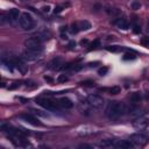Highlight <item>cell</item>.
Wrapping results in <instances>:
<instances>
[{"instance_id":"26","label":"cell","mask_w":149,"mask_h":149,"mask_svg":"<svg viewBox=\"0 0 149 149\" xmlns=\"http://www.w3.org/2000/svg\"><path fill=\"white\" fill-rule=\"evenodd\" d=\"M141 44H142V46H144V47H149V37H148V36L142 37Z\"/></svg>"},{"instance_id":"3","label":"cell","mask_w":149,"mask_h":149,"mask_svg":"<svg viewBox=\"0 0 149 149\" xmlns=\"http://www.w3.org/2000/svg\"><path fill=\"white\" fill-rule=\"evenodd\" d=\"M19 23L24 30H32L33 28H34V26H35V22H34L33 16L27 12L22 13V14L20 15Z\"/></svg>"},{"instance_id":"31","label":"cell","mask_w":149,"mask_h":149,"mask_svg":"<svg viewBox=\"0 0 149 149\" xmlns=\"http://www.w3.org/2000/svg\"><path fill=\"white\" fill-rule=\"evenodd\" d=\"M79 148H92V146H89V144H81Z\"/></svg>"},{"instance_id":"32","label":"cell","mask_w":149,"mask_h":149,"mask_svg":"<svg viewBox=\"0 0 149 149\" xmlns=\"http://www.w3.org/2000/svg\"><path fill=\"white\" fill-rule=\"evenodd\" d=\"M140 28H139V26H136V24H135L134 26V33H140Z\"/></svg>"},{"instance_id":"4","label":"cell","mask_w":149,"mask_h":149,"mask_svg":"<svg viewBox=\"0 0 149 149\" xmlns=\"http://www.w3.org/2000/svg\"><path fill=\"white\" fill-rule=\"evenodd\" d=\"M91 108H95V110H100L104 106V99L98 94H90L86 99Z\"/></svg>"},{"instance_id":"7","label":"cell","mask_w":149,"mask_h":149,"mask_svg":"<svg viewBox=\"0 0 149 149\" xmlns=\"http://www.w3.org/2000/svg\"><path fill=\"white\" fill-rule=\"evenodd\" d=\"M130 141L133 142L134 144H137V146H143V144H146L147 142H148V136H146V135L143 134H133L130 135Z\"/></svg>"},{"instance_id":"11","label":"cell","mask_w":149,"mask_h":149,"mask_svg":"<svg viewBox=\"0 0 149 149\" xmlns=\"http://www.w3.org/2000/svg\"><path fill=\"white\" fill-rule=\"evenodd\" d=\"M58 104H59V107L65 108V110H69V108L73 107V103L70 100V99H69V98H66V97L61 98V99L58 100Z\"/></svg>"},{"instance_id":"17","label":"cell","mask_w":149,"mask_h":149,"mask_svg":"<svg viewBox=\"0 0 149 149\" xmlns=\"http://www.w3.org/2000/svg\"><path fill=\"white\" fill-rule=\"evenodd\" d=\"M77 24H78L79 30H87V29H90V28H91V23L89 21H86V20L78 22Z\"/></svg>"},{"instance_id":"6","label":"cell","mask_w":149,"mask_h":149,"mask_svg":"<svg viewBox=\"0 0 149 149\" xmlns=\"http://www.w3.org/2000/svg\"><path fill=\"white\" fill-rule=\"evenodd\" d=\"M98 133V129L92 126H81L76 129V134L78 135H82V136H85V135H92V134H95Z\"/></svg>"},{"instance_id":"1","label":"cell","mask_w":149,"mask_h":149,"mask_svg":"<svg viewBox=\"0 0 149 149\" xmlns=\"http://www.w3.org/2000/svg\"><path fill=\"white\" fill-rule=\"evenodd\" d=\"M125 112H126V106L121 101H111L107 105V107H106L105 114L108 119L115 120L121 117Z\"/></svg>"},{"instance_id":"35","label":"cell","mask_w":149,"mask_h":149,"mask_svg":"<svg viewBox=\"0 0 149 149\" xmlns=\"http://www.w3.org/2000/svg\"><path fill=\"white\" fill-rule=\"evenodd\" d=\"M87 43V40H82L81 41V44H86Z\"/></svg>"},{"instance_id":"36","label":"cell","mask_w":149,"mask_h":149,"mask_svg":"<svg viewBox=\"0 0 149 149\" xmlns=\"http://www.w3.org/2000/svg\"><path fill=\"white\" fill-rule=\"evenodd\" d=\"M148 30H149V20H148Z\"/></svg>"},{"instance_id":"34","label":"cell","mask_w":149,"mask_h":149,"mask_svg":"<svg viewBox=\"0 0 149 149\" xmlns=\"http://www.w3.org/2000/svg\"><path fill=\"white\" fill-rule=\"evenodd\" d=\"M44 79H46V81H48V82H52V79L51 78H50V77H44Z\"/></svg>"},{"instance_id":"24","label":"cell","mask_w":149,"mask_h":149,"mask_svg":"<svg viewBox=\"0 0 149 149\" xmlns=\"http://www.w3.org/2000/svg\"><path fill=\"white\" fill-rule=\"evenodd\" d=\"M107 72H108V68H106V66L100 68L99 70H98V75H99V76H105Z\"/></svg>"},{"instance_id":"15","label":"cell","mask_w":149,"mask_h":149,"mask_svg":"<svg viewBox=\"0 0 149 149\" xmlns=\"http://www.w3.org/2000/svg\"><path fill=\"white\" fill-rule=\"evenodd\" d=\"M59 65H62V58L57 57V58L52 59V62L49 64V68L52 70H57V69H59Z\"/></svg>"},{"instance_id":"12","label":"cell","mask_w":149,"mask_h":149,"mask_svg":"<svg viewBox=\"0 0 149 149\" xmlns=\"http://www.w3.org/2000/svg\"><path fill=\"white\" fill-rule=\"evenodd\" d=\"M40 57L39 54H35V52L30 51V50H26V51L22 52V58L23 59H27V61H35V59H37Z\"/></svg>"},{"instance_id":"22","label":"cell","mask_w":149,"mask_h":149,"mask_svg":"<svg viewBox=\"0 0 149 149\" xmlns=\"http://www.w3.org/2000/svg\"><path fill=\"white\" fill-rule=\"evenodd\" d=\"M108 91H110L111 94H118V93H120L121 89H120V86H112Z\"/></svg>"},{"instance_id":"20","label":"cell","mask_w":149,"mask_h":149,"mask_svg":"<svg viewBox=\"0 0 149 149\" xmlns=\"http://www.w3.org/2000/svg\"><path fill=\"white\" fill-rule=\"evenodd\" d=\"M135 52L134 51H129V52H126L125 55H124V59L125 61H129V59H135Z\"/></svg>"},{"instance_id":"30","label":"cell","mask_w":149,"mask_h":149,"mask_svg":"<svg viewBox=\"0 0 149 149\" xmlns=\"http://www.w3.org/2000/svg\"><path fill=\"white\" fill-rule=\"evenodd\" d=\"M43 12H46V13L50 12V6H44V7H43Z\"/></svg>"},{"instance_id":"10","label":"cell","mask_w":149,"mask_h":149,"mask_svg":"<svg viewBox=\"0 0 149 149\" xmlns=\"http://www.w3.org/2000/svg\"><path fill=\"white\" fill-rule=\"evenodd\" d=\"M134 146L135 144L133 143L132 141H128V140H120L119 142L115 143V147H117V148H120V149H130Z\"/></svg>"},{"instance_id":"28","label":"cell","mask_w":149,"mask_h":149,"mask_svg":"<svg viewBox=\"0 0 149 149\" xmlns=\"http://www.w3.org/2000/svg\"><path fill=\"white\" fill-rule=\"evenodd\" d=\"M33 112H34L35 114L41 115V117H43V118H47V117H48V114H47V113H42V111H39V110H33Z\"/></svg>"},{"instance_id":"9","label":"cell","mask_w":149,"mask_h":149,"mask_svg":"<svg viewBox=\"0 0 149 149\" xmlns=\"http://www.w3.org/2000/svg\"><path fill=\"white\" fill-rule=\"evenodd\" d=\"M20 118L23 119L24 121H27L28 124H32V125H34V126H41V122L35 117H33V115H30V114H22V115H20Z\"/></svg>"},{"instance_id":"21","label":"cell","mask_w":149,"mask_h":149,"mask_svg":"<svg viewBox=\"0 0 149 149\" xmlns=\"http://www.w3.org/2000/svg\"><path fill=\"white\" fill-rule=\"evenodd\" d=\"M100 47V41L99 40H95V41H93L92 43L89 46V50H94V49L99 48Z\"/></svg>"},{"instance_id":"5","label":"cell","mask_w":149,"mask_h":149,"mask_svg":"<svg viewBox=\"0 0 149 149\" xmlns=\"http://www.w3.org/2000/svg\"><path fill=\"white\" fill-rule=\"evenodd\" d=\"M36 101L40 106H42L43 108H46V110H48V111H56V110H58V107H59L58 101L51 100V99H46V98H43V99H37Z\"/></svg>"},{"instance_id":"19","label":"cell","mask_w":149,"mask_h":149,"mask_svg":"<svg viewBox=\"0 0 149 149\" xmlns=\"http://www.w3.org/2000/svg\"><path fill=\"white\" fill-rule=\"evenodd\" d=\"M106 49H107L108 51H111V52H118V51H121L124 48H121V47H119V46H110V47H107Z\"/></svg>"},{"instance_id":"27","label":"cell","mask_w":149,"mask_h":149,"mask_svg":"<svg viewBox=\"0 0 149 149\" xmlns=\"http://www.w3.org/2000/svg\"><path fill=\"white\" fill-rule=\"evenodd\" d=\"M79 32V28H78V24H72V27H71V33L72 34H77Z\"/></svg>"},{"instance_id":"33","label":"cell","mask_w":149,"mask_h":149,"mask_svg":"<svg viewBox=\"0 0 149 149\" xmlns=\"http://www.w3.org/2000/svg\"><path fill=\"white\" fill-rule=\"evenodd\" d=\"M62 12V7H56L55 8V13H59Z\"/></svg>"},{"instance_id":"25","label":"cell","mask_w":149,"mask_h":149,"mask_svg":"<svg viewBox=\"0 0 149 149\" xmlns=\"http://www.w3.org/2000/svg\"><path fill=\"white\" fill-rule=\"evenodd\" d=\"M66 81H68V76H65V75H59L57 77V82L58 83H65Z\"/></svg>"},{"instance_id":"8","label":"cell","mask_w":149,"mask_h":149,"mask_svg":"<svg viewBox=\"0 0 149 149\" xmlns=\"http://www.w3.org/2000/svg\"><path fill=\"white\" fill-rule=\"evenodd\" d=\"M133 126L136 129H146L147 127H149V118H137L134 122H133Z\"/></svg>"},{"instance_id":"29","label":"cell","mask_w":149,"mask_h":149,"mask_svg":"<svg viewBox=\"0 0 149 149\" xmlns=\"http://www.w3.org/2000/svg\"><path fill=\"white\" fill-rule=\"evenodd\" d=\"M82 85H89V86H93V85H94V83H93V82H83V83H82Z\"/></svg>"},{"instance_id":"2","label":"cell","mask_w":149,"mask_h":149,"mask_svg":"<svg viewBox=\"0 0 149 149\" xmlns=\"http://www.w3.org/2000/svg\"><path fill=\"white\" fill-rule=\"evenodd\" d=\"M42 40L39 36H32L24 41V47L26 49L30 50V51L35 52V54H42Z\"/></svg>"},{"instance_id":"16","label":"cell","mask_w":149,"mask_h":149,"mask_svg":"<svg viewBox=\"0 0 149 149\" xmlns=\"http://www.w3.org/2000/svg\"><path fill=\"white\" fill-rule=\"evenodd\" d=\"M117 26L118 28H120V29H124V30H127L128 28H129V24H128V22L126 21L125 19H119L117 21Z\"/></svg>"},{"instance_id":"23","label":"cell","mask_w":149,"mask_h":149,"mask_svg":"<svg viewBox=\"0 0 149 149\" xmlns=\"http://www.w3.org/2000/svg\"><path fill=\"white\" fill-rule=\"evenodd\" d=\"M130 7H132V10L134 11H137L141 8V4L139 3V1H133L132 4H130Z\"/></svg>"},{"instance_id":"18","label":"cell","mask_w":149,"mask_h":149,"mask_svg":"<svg viewBox=\"0 0 149 149\" xmlns=\"http://www.w3.org/2000/svg\"><path fill=\"white\" fill-rule=\"evenodd\" d=\"M142 100V95L140 92H134L130 94V101L132 103H140Z\"/></svg>"},{"instance_id":"14","label":"cell","mask_w":149,"mask_h":149,"mask_svg":"<svg viewBox=\"0 0 149 149\" xmlns=\"http://www.w3.org/2000/svg\"><path fill=\"white\" fill-rule=\"evenodd\" d=\"M115 140H103V141L99 143V147H103V148H111V147H115Z\"/></svg>"},{"instance_id":"13","label":"cell","mask_w":149,"mask_h":149,"mask_svg":"<svg viewBox=\"0 0 149 149\" xmlns=\"http://www.w3.org/2000/svg\"><path fill=\"white\" fill-rule=\"evenodd\" d=\"M20 11L17 10V8H12V10H10V12H8V19L11 20V21H15V20H17L20 17Z\"/></svg>"}]
</instances>
